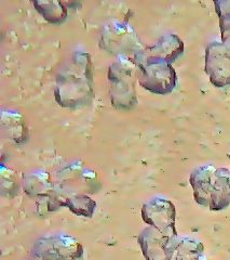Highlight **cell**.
<instances>
[{
	"label": "cell",
	"instance_id": "7",
	"mask_svg": "<svg viewBox=\"0 0 230 260\" xmlns=\"http://www.w3.org/2000/svg\"><path fill=\"white\" fill-rule=\"evenodd\" d=\"M205 73L217 88L230 86V44L212 42L205 49Z\"/></svg>",
	"mask_w": 230,
	"mask_h": 260
},
{
	"label": "cell",
	"instance_id": "14",
	"mask_svg": "<svg viewBox=\"0 0 230 260\" xmlns=\"http://www.w3.org/2000/svg\"><path fill=\"white\" fill-rule=\"evenodd\" d=\"M219 18L221 42L230 44V2H214Z\"/></svg>",
	"mask_w": 230,
	"mask_h": 260
},
{
	"label": "cell",
	"instance_id": "4",
	"mask_svg": "<svg viewBox=\"0 0 230 260\" xmlns=\"http://www.w3.org/2000/svg\"><path fill=\"white\" fill-rule=\"evenodd\" d=\"M136 65L127 56L120 58L111 64L108 71L110 99L113 107L131 109L137 104L135 91Z\"/></svg>",
	"mask_w": 230,
	"mask_h": 260
},
{
	"label": "cell",
	"instance_id": "8",
	"mask_svg": "<svg viewBox=\"0 0 230 260\" xmlns=\"http://www.w3.org/2000/svg\"><path fill=\"white\" fill-rule=\"evenodd\" d=\"M178 234L164 233L154 226H147L138 235L137 242L146 260H170Z\"/></svg>",
	"mask_w": 230,
	"mask_h": 260
},
{
	"label": "cell",
	"instance_id": "12",
	"mask_svg": "<svg viewBox=\"0 0 230 260\" xmlns=\"http://www.w3.org/2000/svg\"><path fill=\"white\" fill-rule=\"evenodd\" d=\"M38 12L50 23H62L67 16L66 8L59 2H34Z\"/></svg>",
	"mask_w": 230,
	"mask_h": 260
},
{
	"label": "cell",
	"instance_id": "11",
	"mask_svg": "<svg viewBox=\"0 0 230 260\" xmlns=\"http://www.w3.org/2000/svg\"><path fill=\"white\" fill-rule=\"evenodd\" d=\"M170 260H210L204 254L203 244L195 238L178 237Z\"/></svg>",
	"mask_w": 230,
	"mask_h": 260
},
{
	"label": "cell",
	"instance_id": "13",
	"mask_svg": "<svg viewBox=\"0 0 230 260\" xmlns=\"http://www.w3.org/2000/svg\"><path fill=\"white\" fill-rule=\"evenodd\" d=\"M69 207L73 214L84 217H92L96 208V203L85 194H75L65 202V205Z\"/></svg>",
	"mask_w": 230,
	"mask_h": 260
},
{
	"label": "cell",
	"instance_id": "2",
	"mask_svg": "<svg viewBox=\"0 0 230 260\" xmlns=\"http://www.w3.org/2000/svg\"><path fill=\"white\" fill-rule=\"evenodd\" d=\"M189 182L194 190V198L199 205L215 211L230 206L229 169L202 165L193 170Z\"/></svg>",
	"mask_w": 230,
	"mask_h": 260
},
{
	"label": "cell",
	"instance_id": "9",
	"mask_svg": "<svg viewBox=\"0 0 230 260\" xmlns=\"http://www.w3.org/2000/svg\"><path fill=\"white\" fill-rule=\"evenodd\" d=\"M175 217L176 210L173 203L161 197L150 199L142 207V218L145 223L164 233L177 234Z\"/></svg>",
	"mask_w": 230,
	"mask_h": 260
},
{
	"label": "cell",
	"instance_id": "6",
	"mask_svg": "<svg viewBox=\"0 0 230 260\" xmlns=\"http://www.w3.org/2000/svg\"><path fill=\"white\" fill-rule=\"evenodd\" d=\"M101 46L105 50L120 56H127L142 52L144 48L139 42L134 29L128 24L110 22L103 29Z\"/></svg>",
	"mask_w": 230,
	"mask_h": 260
},
{
	"label": "cell",
	"instance_id": "3",
	"mask_svg": "<svg viewBox=\"0 0 230 260\" xmlns=\"http://www.w3.org/2000/svg\"><path fill=\"white\" fill-rule=\"evenodd\" d=\"M138 83L156 94H168L177 84L176 72L172 64L161 59L149 58L141 52L133 56Z\"/></svg>",
	"mask_w": 230,
	"mask_h": 260
},
{
	"label": "cell",
	"instance_id": "5",
	"mask_svg": "<svg viewBox=\"0 0 230 260\" xmlns=\"http://www.w3.org/2000/svg\"><path fill=\"white\" fill-rule=\"evenodd\" d=\"M82 257L84 247L79 241L56 234L36 241L28 260H80Z\"/></svg>",
	"mask_w": 230,
	"mask_h": 260
},
{
	"label": "cell",
	"instance_id": "10",
	"mask_svg": "<svg viewBox=\"0 0 230 260\" xmlns=\"http://www.w3.org/2000/svg\"><path fill=\"white\" fill-rule=\"evenodd\" d=\"M183 51L184 43L182 39L174 34H169L162 36L157 44L147 47L141 53L145 56H149V58L161 59L172 63L183 53Z\"/></svg>",
	"mask_w": 230,
	"mask_h": 260
},
{
	"label": "cell",
	"instance_id": "1",
	"mask_svg": "<svg viewBox=\"0 0 230 260\" xmlns=\"http://www.w3.org/2000/svg\"><path fill=\"white\" fill-rule=\"evenodd\" d=\"M56 102L64 108L89 104L93 98V64L90 54L73 52L70 60L60 69L54 89Z\"/></svg>",
	"mask_w": 230,
	"mask_h": 260
}]
</instances>
